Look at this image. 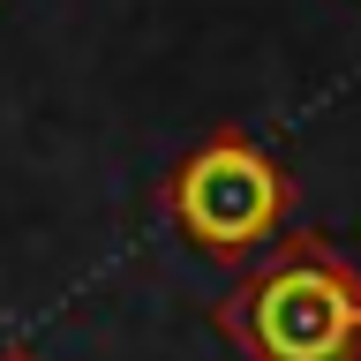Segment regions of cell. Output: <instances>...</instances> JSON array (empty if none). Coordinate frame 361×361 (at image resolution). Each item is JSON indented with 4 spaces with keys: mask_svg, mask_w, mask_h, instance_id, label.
I'll return each mask as SVG.
<instances>
[{
    "mask_svg": "<svg viewBox=\"0 0 361 361\" xmlns=\"http://www.w3.org/2000/svg\"><path fill=\"white\" fill-rule=\"evenodd\" d=\"M219 331L248 361H354L361 354V279L331 248L293 241L219 309Z\"/></svg>",
    "mask_w": 361,
    "mask_h": 361,
    "instance_id": "6da1fadb",
    "label": "cell"
},
{
    "mask_svg": "<svg viewBox=\"0 0 361 361\" xmlns=\"http://www.w3.org/2000/svg\"><path fill=\"white\" fill-rule=\"evenodd\" d=\"M166 211L203 256L241 264L248 248H264L286 219V173L271 166V151H256L248 135H203L196 151L173 166Z\"/></svg>",
    "mask_w": 361,
    "mask_h": 361,
    "instance_id": "7a4b0ae2",
    "label": "cell"
},
{
    "mask_svg": "<svg viewBox=\"0 0 361 361\" xmlns=\"http://www.w3.org/2000/svg\"><path fill=\"white\" fill-rule=\"evenodd\" d=\"M0 361H38V354H0Z\"/></svg>",
    "mask_w": 361,
    "mask_h": 361,
    "instance_id": "3957f363",
    "label": "cell"
}]
</instances>
